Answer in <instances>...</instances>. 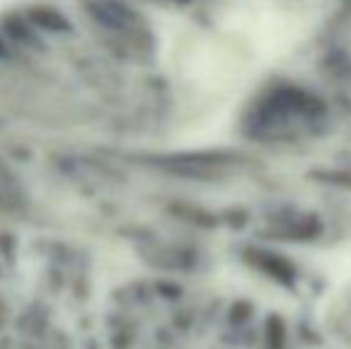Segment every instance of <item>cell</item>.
I'll return each instance as SVG.
<instances>
[{
  "label": "cell",
  "instance_id": "cell-1",
  "mask_svg": "<svg viewBox=\"0 0 351 349\" xmlns=\"http://www.w3.org/2000/svg\"><path fill=\"white\" fill-rule=\"evenodd\" d=\"M162 106L156 36L132 3L0 10V132H65L93 146L148 132Z\"/></svg>",
  "mask_w": 351,
  "mask_h": 349
},
{
  "label": "cell",
  "instance_id": "cell-2",
  "mask_svg": "<svg viewBox=\"0 0 351 349\" xmlns=\"http://www.w3.org/2000/svg\"><path fill=\"white\" fill-rule=\"evenodd\" d=\"M120 349H330L304 321L246 297L141 282L110 297Z\"/></svg>",
  "mask_w": 351,
  "mask_h": 349
},
{
  "label": "cell",
  "instance_id": "cell-3",
  "mask_svg": "<svg viewBox=\"0 0 351 349\" xmlns=\"http://www.w3.org/2000/svg\"><path fill=\"white\" fill-rule=\"evenodd\" d=\"M148 3H156V5H184V3H191V0H148Z\"/></svg>",
  "mask_w": 351,
  "mask_h": 349
}]
</instances>
